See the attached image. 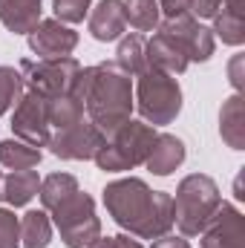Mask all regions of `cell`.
<instances>
[{
	"mask_svg": "<svg viewBox=\"0 0 245 248\" xmlns=\"http://www.w3.org/2000/svg\"><path fill=\"white\" fill-rule=\"evenodd\" d=\"M87 248H119V246H116V237H98V240H92Z\"/></svg>",
	"mask_w": 245,
	"mask_h": 248,
	"instance_id": "32",
	"label": "cell"
},
{
	"mask_svg": "<svg viewBox=\"0 0 245 248\" xmlns=\"http://www.w3.org/2000/svg\"><path fill=\"white\" fill-rule=\"evenodd\" d=\"M222 44L240 46L245 41V0H222V6L214 15V29Z\"/></svg>",
	"mask_w": 245,
	"mask_h": 248,
	"instance_id": "18",
	"label": "cell"
},
{
	"mask_svg": "<svg viewBox=\"0 0 245 248\" xmlns=\"http://www.w3.org/2000/svg\"><path fill=\"white\" fill-rule=\"evenodd\" d=\"M12 133L35 147H46L49 144V98L26 90L20 95V101L15 104V116H12Z\"/></svg>",
	"mask_w": 245,
	"mask_h": 248,
	"instance_id": "9",
	"label": "cell"
},
{
	"mask_svg": "<svg viewBox=\"0 0 245 248\" xmlns=\"http://www.w3.org/2000/svg\"><path fill=\"white\" fill-rule=\"evenodd\" d=\"M184 156H187V150H184V141L179 136L159 133L153 147H150V153H147V159H144V165H147V170L153 176H170L184 162Z\"/></svg>",
	"mask_w": 245,
	"mask_h": 248,
	"instance_id": "15",
	"label": "cell"
},
{
	"mask_svg": "<svg viewBox=\"0 0 245 248\" xmlns=\"http://www.w3.org/2000/svg\"><path fill=\"white\" fill-rule=\"evenodd\" d=\"M52 243V219L46 211H26L20 217V246L46 248Z\"/></svg>",
	"mask_w": 245,
	"mask_h": 248,
	"instance_id": "21",
	"label": "cell"
},
{
	"mask_svg": "<svg viewBox=\"0 0 245 248\" xmlns=\"http://www.w3.org/2000/svg\"><path fill=\"white\" fill-rule=\"evenodd\" d=\"M38 187H41L38 170H15V173L0 170V202L12 208L29 205L32 196H38Z\"/></svg>",
	"mask_w": 245,
	"mask_h": 248,
	"instance_id": "16",
	"label": "cell"
},
{
	"mask_svg": "<svg viewBox=\"0 0 245 248\" xmlns=\"http://www.w3.org/2000/svg\"><path fill=\"white\" fill-rule=\"evenodd\" d=\"M124 15L136 32H153L162 23L159 0H124Z\"/></svg>",
	"mask_w": 245,
	"mask_h": 248,
	"instance_id": "23",
	"label": "cell"
},
{
	"mask_svg": "<svg viewBox=\"0 0 245 248\" xmlns=\"http://www.w3.org/2000/svg\"><path fill=\"white\" fill-rule=\"evenodd\" d=\"M78 190V179L72 173H49L46 179H41L38 187V196H41V205L44 211H52L61 199H66L69 193Z\"/></svg>",
	"mask_w": 245,
	"mask_h": 248,
	"instance_id": "24",
	"label": "cell"
},
{
	"mask_svg": "<svg viewBox=\"0 0 245 248\" xmlns=\"http://www.w3.org/2000/svg\"><path fill=\"white\" fill-rule=\"evenodd\" d=\"M156 127L144 122H133L127 119L122 127H116L104 144L98 147V153L92 156L98 170H107V173H119V170H133L138 165H144L153 141H156Z\"/></svg>",
	"mask_w": 245,
	"mask_h": 248,
	"instance_id": "5",
	"label": "cell"
},
{
	"mask_svg": "<svg viewBox=\"0 0 245 248\" xmlns=\"http://www.w3.org/2000/svg\"><path fill=\"white\" fill-rule=\"evenodd\" d=\"M81 63L72 55L66 58H23L20 61V75L26 90L44 95V98H58L66 93H75V81H78Z\"/></svg>",
	"mask_w": 245,
	"mask_h": 248,
	"instance_id": "7",
	"label": "cell"
},
{
	"mask_svg": "<svg viewBox=\"0 0 245 248\" xmlns=\"http://www.w3.org/2000/svg\"><path fill=\"white\" fill-rule=\"evenodd\" d=\"M44 0H0V23L15 35H29L41 20Z\"/></svg>",
	"mask_w": 245,
	"mask_h": 248,
	"instance_id": "17",
	"label": "cell"
},
{
	"mask_svg": "<svg viewBox=\"0 0 245 248\" xmlns=\"http://www.w3.org/2000/svg\"><path fill=\"white\" fill-rule=\"evenodd\" d=\"M23 93H26V84H23L20 69H15V66H0V116L9 113V110L20 101Z\"/></svg>",
	"mask_w": 245,
	"mask_h": 248,
	"instance_id": "25",
	"label": "cell"
},
{
	"mask_svg": "<svg viewBox=\"0 0 245 248\" xmlns=\"http://www.w3.org/2000/svg\"><path fill=\"white\" fill-rule=\"evenodd\" d=\"M222 6V0H193V17H214L216 9Z\"/></svg>",
	"mask_w": 245,
	"mask_h": 248,
	"instance_id": "29",
	"label": "cell"
},
{
	"mask_svg": "<svg viewBox=\"0 0 245 248\" xmlns=\"http://www.w3.org/2000/svg\"><path fill=\"white\" fill-rule=\"evenodd\" d=\"M144 58H147V66L165 69L170 75H182L184 69L190 66L187 55L179 49V44L168 32H162L159 26H156V32L150 38H144Z\"/></svg>",
	"mask_w": 245,
	"mask_h": 248,
	"instance_id": "13",
	"label": "cell"
},
{
	"mask_svg": "<svg viewBox=\"0 0 245 248\" xmlns=\"http://www.w3.org/2000/svg\"><path fill=\"white\" fill-rule=\"evenodd\" d=\"M159 12L165 15V20L193 15V0H159Z\"/></svg>",
	"mask_w": 245,
	"mask_h": 248,
	"instance_id": "28",
	"label": "cell"
},
{
	"mask_svg": "<svg viewBox=\"0 0 245 248\" xmlns=\"http://www.w3.org/2000/svg\"><path fill=\"white\" fill-rule=\"evenodd\" d=\"M75 95L84 101L87 119L104 136L122 127L133 113V75H127L116 61L81 66L75 81Z\"/></svg>",
	"mask_w": 245,
	"mask_h": 248,
	"instance_id": "2",
	"label": "cell"
},
{
	"mask_svg": "<svg viewBox=\"0 0 245 248\" xmlns=\"http://www.w3.org/2000/svg\"><path fill=\"white\" fill-rule=\"evenodd\" d=\"M219 133L225 139V144L231 150H243L245 147V107H243V95L234 93L222 110H219Z\"/></svg>",
	"mask_w": 245,
	"mask_h": 248,
	"instance_id": "19",
	"label": "cell"
},
{
	"mask_svg": "<svg viewBox=\"0 0 245 248\" xmlns=\"http://www.w3.org/2000/svg\"><path fill=\"white\" fill-rule=\"evenodd\" d=\"M219 205H222L219 185L205 173H190L176 187L173 225L179 228L182 237H199Z\"/></svg>",
	"mask_w": 245,
	"mask_h": 248,
	"instance_id": "3",
	"label": "cell"
},
{
	"mask_svg": "<svg viewBox=\"0 0 245 248\" xmlns=\"http://www.w3.org/2000/svg\"><path fill=\"white\" fill-rule=\"evenodd\" d=\"M104 205L116 225L141 240H159L173 228V196L153 190L138 176H124L104 187Z\"/></svg>",
	"mask_w": 245,
	"mask_h": 248,
	"instance_id": "1",
	"label": "cell"
},
{
	"mask_svg": "<svg viewBox=\"0 0 245 248\" xmlns=\"http://www.w3.org/2000/svg\"><path fill=\"white\" fill-rule=\"evenodd\" d=\"M150 248H190V243H187L184 237H176V234H165V237L153 240Z\"/></svg>",
	"mask_w": 245,
	"mask_h": 248,
	"instance_id": "30",
	"label": "cell"
},
{
	"mask_svg": "<svg viewBox=\"0 0 245 248\" xmlns=\"http://www.w3.org/2000/svg\"><path fill=\"white\" fill-rule=\"evenodd\" d=\"M159 29H162V32H168V35L179 44V49L187 55V61H190V63H193V61L205 63L211 55H214V49H216L214 32H211L208 26H202L193 15L170 17V20L159 23Z\"/></svg>",
	"mask_w": 245,
	"mask_h": 248,
	"instance_id": "10",
	"label": "cell"
},
{
	"mask_svg": "<svg viewBox=\"0 0 245 248\" xmlns=\"http://www.w3.org/2000/svg\"><path fill=\"white\" fill-rule=\"evenodd\" d=\"M199 237V248H245V217L234 205L222 202Z\"/></svg>",
	"mask_w": 245,
	"mask_h": 248,
	"instance_id": "11",
	"label": "cell"
},
{
	"mask_svg": "<svg viewBox=\"0 0 245 248\" xmlns=\"http://www.w3.org/2000/svg\"><path fill=\"white\" fill-rule=\"evenodd\" d=\"M127 29L124 0H98V6L90 12V35L101 44L119 41Z\"/></svg>",
	"mask_w": 245,
	"mask_h": 248,
	"instance_id": "14",
	"label": "cell"
},
{
	"mask_svg": "<svg viewBox=\"0 0 245 248\" xmlns=\"http://www.w3.org/2000/svg\"><path fill=\"white\" fill-rule=\"evenodd\" d=\"M116 246H119V248H141L133 237H130V234H119V237H116Z\"/></svg>",
	"mask_w": 245,
	"mask_h": 248,
	"instance_id": "33",
	"label": "cell"
},
{
	"mask_svg": "<svg viewBox=\"0 0 245 248\" xmlns=\"http://www.w3.org/2000/svg\"><path fill=\"white\" fill-rule=\"evenodd\" d=\"M0 248H20V219L6 208H0Z\"/></svg>",
	"mask_w": 245,
	"mask_h": 248,
	"instance_id": "27",
	"label": "cell"
},
{
	"mask_svg": "<svg viewBox=\"0 0 245 248\" xmlns=\"http://www.w3.org/2000/svg\"><path fill=\"white\" fill-rule=\"evenodd\" d=\"M41 159H44V153L35 144H26L20 139H3L0 141V165L9 170H32L41 165Z\"/></svg>",
	"mask_w": 245,
	"mask_h": 248,
	"instance_id": "20",
	"label": "cell"
},
{
	"mask_svg": "<svg viewBox=\"0 0 245 248\" xmlns=\"http://www.w3.org/2000/svg\"><path fill=\"white\" fill-rule=\"evenodd\" d=\"M92 9V0H52V12H55V20L61 23H81Z\"/></svg>",
	"mask_w": 245,
	"mask_h": 248,
	"instance_id": "26",
	"label": "cell"
},
{
	"mask_svg": "<svg viewBox=\"0 0 245 248\" xmlns=\"http://www.w3.org/2000/svg\"><path fill=\"white\" fill-rule=\"evenodd\" d=\"M133 101H136L144 124L165 127V124L176 122V116L182 113V87H179L176 75L147 66L141 75H136Z\"/></svg>",
	"mask_w": 245,
	"mask_h": 248,
	"instance_id": "4",
	"label": "cell"
},
{
	"mask_svg": "<svg viewBox=\"0 0 245 248\" xmlns=\"http://www.w3.org/2000/svg\"><path fill=\"white\" fill-rule=\"evenodd\" d=\"M240 66H243V55H237V58L231 61V84H234V90H237V93L243 90V75H240Z\"/></svg>",
	"mask_w": 245,
	"mask_h": 248,
	"instance_id": "31",
	"label": "cell"
},
{
	"mask_svg": "<svg viewBox=\"0 0 245 248\" xmlns=\"http://www.w3.org/2000/svg\"><path fill=\"white\" fill-rule=\"evenodd\" d=\"M61 234V243L66 248H87L92 240L101 237V219L95 214V202L81 187L61 199L52 211H46Z\"/></svg>",
	"mask_w": 245,
	"mask_h": 248,
	"instance_id": "6",
	"label": "cell"
},
{
	"mask_svg": "<svg viewBox=\"0 0 245 248\" xmlns=\"http://www.w3.org/2000/svg\"><path fill=\"white\" fill-rule=\"evenodd\" d=\"M26 38H29V49L38 58H66L78 46V32L55 17L38 20V26Z\"/></svg>",
	"mask_w": 245,
	"mask_h": 248,
	"instance_id": "12",
	"label": "cell"
},
{
	"mask_svg": "<svg viewBox=\"0 0 245 248\" xmlns=\"http://www.w3.org/2000/svg\"><path fill=\"white\" fill-rule=\"evenodd\" d=\"M116 63L122 66L127 75H141L147 69V58H144V35L141 32H130L119 38L116 46Z\"/></svg>",
	"mask_w": 245,
	"mask_h": 248,
	"instance_id": "22",
	"label": "cell"
},
{
	"mask_svg": "<svg viewBox=\"0 0 245 248\" xmlns=\"http://www.w3.org/2000/svg\"><path fill=\"white\" fill-rule=\"evenodd\" d=\"M104 133L90 122V119H78V122L66 124L61 130H52L49 136V150L58 159H69V162H87L98 153V147L104 144Z\"/></svg>",
	"mask_w": 245,
	"mask_h": 248,
	"instance_id": "8",
	"label": "cell"
}]
</instances>
